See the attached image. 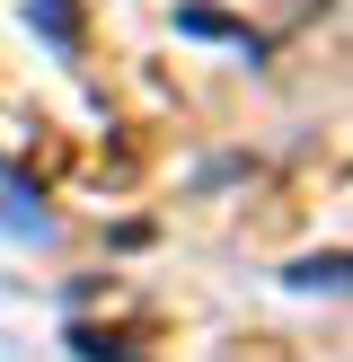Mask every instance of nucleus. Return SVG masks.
<instances>
[{
	"label": "nucleus",
	"mask_w": 353,
	"mask_h": 362,
	"mask_svg": "<svg viewBox=\"0 0 353 362\" xmlns=\"http://www.w3.org/2000/svg\"><path fill=\"white\" fill-rule=\"evenodd\" d=\"M27 27H44V45H53V53L80 45V9H71V0H27Z\"/></svg>",
	"instance_id": "obj_1"
},
{
	"label": "nucleus",
	"mask_w": 353,
	"mask_h": 362,
	"mask_svg": "<svg viewBox=\"0 0 353 362\" xmlns=\"http://www.w3.org/2000/svg\"><path fill=\"white\" fill-rule=\"evenodd\" d=\"M176 27H186V35H203V45H239V53H256V35H247V27H229L221 9H176Z\"/></svg>",
	"instance_id": "obj_2"
},
{
	"label": "nucleus",
	"mask_w": 353,
	"mask_h": 362,
	"mask_svg": "<svg viewBox=\"0 0 353 362\" xmlns=\"http://www.w3.org/2000/svg\"><path fill=\"white\" fill-rule=\"evenodd\" d=\"M345 283V257H318V265H292V292H335Z\"/></svg>",
	"instance_id": "obj_3"
}]
</instances>
